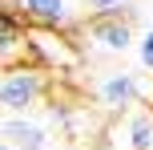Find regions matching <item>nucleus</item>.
Returning a JSON list of instances; mask_svg holds the SVG:
<instances>
[{
	"label": "nucleus",
	"instance_id": "5",
	"mask_svg": "<svg viewBox=\"0 0 153 150\" xmlns=\"http://www.w3.org/2000/svg\"><path fill=\"white\" fill-rule=\"evenodd\" d=\"M28 57V24L8 8V0H0V61L16 65Z\"/></svg>",
	"mask_w": 153,
	"mask_h": 150
},
{
	"label": "nucleus",
	"instance_id": "12",
	"mask_svg": "<svg viewBox=\"0 0 153 150\" xmlns=\"http://www.w3.org/2000/svg\"><path fill=\"white\" fill-rule=\"evenodd\" d=\"M0 150H16V146H12V142H4V138H0Z\"/></svg>",
	"mask_w": 153,
	"mask_h": 150
},
{
	"label": "nucleus",
	"instance_id": "9",
	"mask_svg": "<svg viewBox=\"0 0 153 150\" xmlns=\"http://www.w3.org/2000/svg\"><path fill=\"white\" fill-rule=\"evenodd\" d=\"M137 61H141V69H149V73H153V24L145 29V37L137 41Z\"/></svg>",
	"mask_w": 153,
	"mask_h": 150
},
{
	"label": "nucleus",
	"instance_id": "6",
	"mask_svg": "<svg viewBox=\"0 0 153 150\" xmlns=\"http://www.w3.org/2000/svg\"><path fill=\"white\" fill-rule=\"evenodd\" d=\"M97 97L105 110H129V106H137V73H105L97 85Z\"/></svg>",
	"mask_w": 153,
	"mask_h": 150
},
{
	"label": "nucleus",
	"instance_id": "11",
	"mask_svg": "<svg viewBox=\"0 0 153 150\" xmlns=\"http://www.w3.org/2000/svg\"><path fill=\"white\" fill-rule=\"evenodd\" d=\"M16 150H48V142H36V146H16Z\"/></svg>",
	"mask_w": 153,
	"mask_h": 150
},
{
	"label": "nucleus",
	"instance_id": "3",
	"mask_svg": "<svg viewBox=\"0 0 153 150\" xmlns=\"http://www.w3.org/2000/svg\"><path fill=\"white\" fill-rule=\"evenodd\" d=\"M16 16L32 29H73L85 16V0H8Z\"/></svg>",
	"mask_w": 153,
	"mask_h": 150
},
{
	"label": "nucleus",
	"instance_id": "4",
	"mask_svg": "<svg viewBox=\"0 0 153 150\" xmlns=\"http://www.w3.org/2000/svg\"><path fill=\"white\" fill-rule=\"evenodd\" d=\"M28 61L32 65H40V69H48V73H61V69H69V65L76 61V53H73V45L61 37V29H32L28 24Z\"/></svg>",
	"mask_w": 153,
	"mask_h": 150
},
{
	"label": "nucleus",
	"instance_id": "8",
	"mask_svg": "<svg viewBox=\"0 0 153 150\" xmlns=\"http://www.w3.org/2000/svg\"><path fill=\"white\" fill-rule=\"evenodd\" d=\"M129 146L133 150H153V110H133L129 114Z\"/></svg>",
	"mask_w": 153,
	"mask_h": 150
},
{
	"label": "nucleus",
	"instance_id": "1",
	"mask_svg": "<svg viewBox=\"0 0 153 150\" xmlns=\"http://www.w3.org/2000/svg\"><path fill=\"white\" fill-rule=\"evenodd\" d=\"M81 32L93 37V45L101 53H113V57H125L137 41L133 32V4H121V8H105V12H89L81 16Z\"/></svg>",
	"mask_w": 153,
	"mask_h": 150
},
{
	"label": "nucleus",
	"instance_id": "7",
	"mask_svg": "<svg viewBox=\"0 0 153 150\" xmlns=\"http://www.w3.org/2000/svg\"><path fill=\"white\" fill-rule=\"evenodd\" d=\"M0 138L12 146H36V142H48L45 126H36V122H28L24 114H16V118H4L0 122Z\"/></svg>",
	"mask_w": 153,
	"mask_h": 150
},
{
	"label": "nucleus",
	"instance_id": "2",
	"mask_svg": "<svg viewBox=\"0 0 153 150\" xmlns=\"http://www.w3.org/2000/svg\"><path fill=\"white\" fill-rule=\"evenodd\" d=\"M45 93H48V69H40L32 61L8 65L0 77V110L8 114H28Z\"/></svg>",
	"mask_w": 153,
	"mask_h": 150
},
{
	"label": "nucleus",
	"instance_id": "10",
	"mask_svg": "<svg viewBox=\"0 0 153 150\" xmlns=\"http://www.w3.org/2000/svg\"><path fill=\"white\" fill-rule=\"evenodd\" d=\"M129 0H85V12H105V8H121Z\"/></svg>",
	"mask_w": 153,
	"mask_h": 150
}]
</instances>
